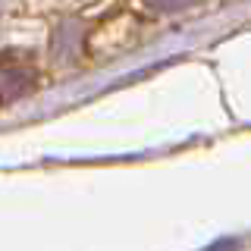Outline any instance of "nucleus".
<instances>
[{"label":"nucleus","instance_id":"nucleus-1","mask_svg":"<svg viewBox=\"0 0 251 251\" xmlns=\"http://www.w3.org/2000/svg\"><path fill=\"white\" fill-rule=\"evenodd\" d=\"M35 88V69L19 57H0V100H16Z\"/></svg>","mask_w":251,"mask_h":251}]
</instances>
